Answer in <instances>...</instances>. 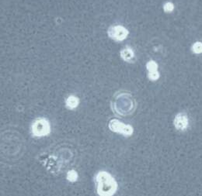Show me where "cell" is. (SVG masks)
I'll return each mask as SVG.
<instances>
[{
    "mask_svg": "<svg viewBox=\"0 0 202 196\" xmlns=\"http://www.w3.org/2000/svg\"><path fill=\"white\" fill-rule=\"evenodd\" d=\"M111 107L114 113L119 116H129L136 109L135 99L128 91H119L114 96Z\"/></svg>",
    "mask_w": 202,
    "mask_h": 196,
    "instance_id": "obj_1",
    "label": "cell"
},
{
    "mask_svg": "<svg viewBox=\"0 0 202 196\" xmlns=\"http://www.w3.org/2000/svg\"><path fill=\"white\" fill-rule=\"evenodd\" d=\"M174 5L172 2H167L164 4L163 6V10L166 13H171V12L174 11Z\"/></svg>",
    "mask_w": 202,
    "mask_h": 196,
    "instance_id": "obj_12",
    "label": "cell"
},
{
    "mask_svg": "<svg viewBox=\"0 0 202 196\" xmlns=\"http://www.w3.org/2000/svg\"><path fill=\"white\" fill-rule=\"evenodd\" d=\"M66 178L68 181H71V182H75L78 179V174H77V172L75 170H71V171H69L67 173Z\"/></svg>",
    "mask_w": 202,
    "mask_h": 196,
    "instance_id": "obj_9",
    "label": "cell"
},
{
    "mask_svg": "<svg viewBox=\"0 0 202 196\" xmlns=\"http://www.w3.org/2000/svg\"><path fill=\"white\" fill-rule=\"evenodd\" d=\"M79 104V99L78 97L75 96V95H70L67 98L66 101H65V105L68 109H74L77 108Z\"/></svg>",
    "mask_w": 202,
    "mask_h": 196,
    "instance_id": "obj_8",
    "label": "cell"
},
{
    "mask_svg": "<svg viewBox=\"0 0 202 196\" xmlns=\"http://www.w3.org/2000/svg\"><path fill=\"white\" fill-rule=\"evenodd\" d=\"M193 52L195 53H202V43L196 42L193 44L192 48Z\"/></svg>",
    "mask_w": 202,
    "mask_h": 196,
    "instance_id": "obj_11",
    "label": "cell"
},
{
    "mask_svg": "<svg viewBox=\"0 0 202 196\" xmlns=\"http://www.w3.org/2000/svg\"><path fill=\"white\" fill-rule=\"evenodd\" d=\"M146 68L149 72H155V71H157V69H158V65H157L156 61H150L147 63Z\"/></svg>",
    "mask_w": 202,
    "mask_h": 196,
    "instance_id": "obj_10",
    "label": "cell"
},
{
    "mask_svg": "<svg viewBox=\"0 0 202 196\" xmlns=\"http://www.w3.org/2000/svg\"><path fill=\"white\" fill-rule=\"evenodd\" d=\"M97 192L100 196H111L117 189V183L111 174L107 172H100L95 177Z\"/></svg>",
    "mask_w": 202,
    "mask_h": 196,
    "instance_id": "obj_2",
    "label": "cell"
},
{
    "mask_svg": "<svg viewBox=\"0 0 202 196\" xmlns=\"http://www.w3.org/2000/svg\"><path fill=\"white\" fill-rule=\"evenodd\" d=\"M148 78L151 81H156L159 78V73L158 72V71H155V72H149L148 73Z\"/></svg>",
    "mask_w": 202,
    "mask_h": 196,
    "instance_id": "obj_13",
    "label": "cell"
},
{
    "mask_svg": "<svg viewBox=\"0 0 202 196\" xmlns=\"http://www.w3.org/2000/svg\"><path fill=\"white\" fill-rule=\"evenodd\" d=\"M128 30L123 26L120 25H115L109 27L107 30L108 36L115 41H122L125 40L128 36Z\"/></svg>",
    "mask_w": 202,
    "mask_h": 196,
    "instance_id": "obj_5",
    "label": "cell"
},
{
    "mask_svg": "<svg viewBox=\"0 0 202 196\" xmlns=\"http://www.w3.org/2000/svg\"><path fill=\"white\" fill-rule=\"evenodd\" d=\"M120 57L124 61L128 63H134L135 61V54L131 48H125L120 51Z\"/></svg>",
    "mask_w": 202,
    "mask_h": 196,
    "instance_id": "obj_7",
    "label": "cell"
},
{
    "mask_svg": "<svg viewBox=\"0 0 202 196\" xmlns=\"http://www.w3.org/2000/svg\"><path fill=\"white\" fill-rule=\"evenodd\" d=\"M32 134L36 137H46L51 133V125L45 118H37L31 126Z\"/></svg>",
    "mask_w": 202,
    "mask_h": 196,
    "instance_id": "obj_3",
    "label": "cell"
},
{
    "mask_svg": "<svg viewBox=\"0 0 202 196\" xmlns=\"http://www.w3.org/2000/svg\"><path fill=\"white\" fill-rule=\"evenodd\" d=\"M109 129L112 132L120 133V134H123L126 137H130L134 133V129L131 125L124 124V122H120L117 120H115V119L111 120L110 121Z\"/></svg>",
    "mask_w": 202,
    "mask_h": 196,
    "instance_id": "obj_4",
    "label": "cell"
},
{
    "mask_svg": "<svg viewBox=\"0 0 202 196\" xmlns=\"http://www.w3.org/2000/svg\"><path fill=\"white\" fill-rule=\"evenodd\" d=\"M174 126L177 130L180 131H185L188 128L189 125V120L188 116H187L186 113L180 112L178 113L175 116L174 121Z\"/></svg>",
    "mask_w": 202,
    "mask_h": 196,
    "instance_id": "obj_6",
    "label": "cell"
}]
</instances>
